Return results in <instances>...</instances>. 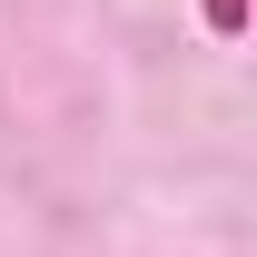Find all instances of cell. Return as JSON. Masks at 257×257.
Returning <instances> with one entry per match:
<instances>
[{
    "label": "cell",
    "mask_w": 257,
    "mask_h": 257,
    "mask_svg": "<svg viewBox=\"0 0 257 257\" xmlns=\"http://www.w3.org/2000/svg\"><path fill=\"white\" fill-rule=\"evenodd\" d=\"M198 10H208V30H218V40H237V30H247V0H198Z\"/></svg>",
    "instance_id": "cell-1"
}]
</instances>
